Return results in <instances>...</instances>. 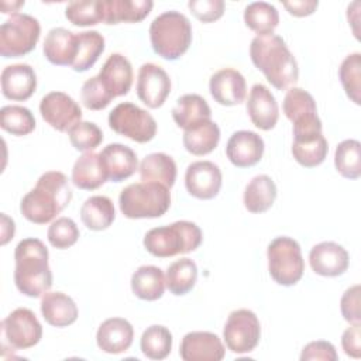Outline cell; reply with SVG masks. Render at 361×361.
I'll return each mask as SVG.
<instances>
[{
    "label": "cell",
    "mask_w": 361,
    "mask_h": 361,
    "mask_svg": "<svg viewBox=\"0 0 361 361\" xmlns=\"http://www.w3.org/2000/svg\"><path fill=\"white\" fill-rule=\"evenodd\" d=\"M149 41L154 52L166 61L180 58L192 44L189 18L175 10L157 16L149 25Z\"/></svg>",
    "instance_id": "cell-4"
},
{
    "label": "cell",
    "mask_w": 361,
    "mask_h": 361,
    "mask_svg": "<svg viewBox=\"0 0 361 361\" xmlns=\"http://www.w3.org/2000/svg\"><path fill=\"white\" fill-rule=\"evenodd\" d=\"M329 152V144L323 134L306 138L300 141H293L292 144V155L298 164L305 168H314L320 165Z\"/></svg>",
    "instance_id": "cell-41"
},
{
    "label": "cell",
    "mask_w": 361,
    "mask_h": 361,
    "mask_svg": "<svg viewBox=\"0 0 361 361\" xmlns=\"http://www.w3.org/2000/svg\"><path fill=\"white\" fill-rule=\"evenodd\" d=\"M182 141L185 149L192 155H207L219 145L220 128L213 120H207L190 130H186Z\"/></svg>",
    "instance_id": "cell-34"
},
{
    "label": "cell",
    "mask_w": 361,
    "mask_h": 361,
    "mask_svg": "<svg viewBox=\"0 0 361 361\" xmlns=\"http://www.w3.org/2000/svg\"><path fill=\"white\" fill-rule=\"evenodd\" d=\"M171 93L168 73L155 63L141 65L137 76V96L149 109L161 107Z\"/></svg>",
    "instance_id": "cell-14"
},
{
    "label": "cell",
    "mask_w": 361,
    "mask_h": 361,
    "mask_svg": "<svg viewBox=\"0 0 361 361\" xmlns=\"http://www.w3.org/2000/svg\"><path fill=\"white\" fill-rule=\"evenodd\" d=\"M264 140L254 131H235L227 141L226 155L237 168H250L258 164L264 154Z\"/></svg>",
    "instance_id": "cell-18"
},
{
    "label": "cell",
    "mask_w": 361,
    "mask_h": 361,
    "mask_svg": "<svg viewBox=\"0 0 361 361\" xmlns=\"http://www.w3.org/2000/svg\"><path fill=\"white\" fill-rule=\"evenodd\" d=\"M203 240L202 230L197 224L179 220L169 226L155 227L144 235L145 250L158 258H169L179 254L195 251Z\"/></svg>",
    "instance_id": "cell-5"
},
{
    "label": "cell",
    "mask_w": 361,
    "mask_h": 361,
    "mask_svg": "<svg viewBox=\"0 0 361 361\" xmlns=\"http://www.w3.org/2000/svg\"><path fill=\"white\" fill-rule=\"evenodd\" d=\"M80 219L89 230L102 231L109 228L116 219L111 199L102 195L87 197L80 207Z\"/></svg>",
    "instance_id": "cell-33"
},
{
    "label": "cell",
    "mask_w": 361,
    "mask_h": 361,
    "mask_svg": "<svg viewBox=\"0 0 361 361\" xmlns=\"http://www.w3.org/2000/svg\"><path fill=\"white\" fill-rule=\"evenodd\" d=\"M149 0H104V24L140 23L152 10Z\"/></svg>",
    "instance_id": "cell-29"
},
{
    "label": "cell",
    "mask_w": 361,
    "mask_h": 361,
    "mask_svg": "<svg viewBox=\"0 0 361 361\" xmlns=\"http://www.w3.org/2000/svg\"><path fill=\"white\" fill-rule=\"evenodd\" d=\"M307 360H323V361H337L338 355L336 347L330 341L317 340L306 344L300 354V361Z\"/></svg>",
    "instance_id": "cell-49"
},
{
    "label": "cell",
    "mask_w": 361,
    "mask_h": 361,
    "mask_svg": "<svg viewBox=\"0 0 361 361\" xmlns=\"http://www.w3.org/2000/svg\"><path fill=\"white\" fill-rule=\"evenodd\" d=\"M100 158L107 175V180L121 182L128 179L138 169V159L135 152L123 144L113 142L104 147Z\"/></svg>",
    "instance_id": "cell-24"
},
{
    "label": "cell",
    "mask_w": 361,
    "mask_h": 361,
    "mask_svg": "<svg viewBox=\"0 0 361 361\" xmlns=\"http://www.w3.org/2000/svg\"><path fill=\"white\" fill-rule=\"evenodd\" d=\"M244 23L255 34L269 35L278 27L279 14L271 3L254 1L244 10Z\"/></svg>",
    "instance_id": "cell-36"
},
{
    "label": "cell",
    "mask_w": 361,
    "mask_h": 361,
    "mask_svg": "<svg viewBox=\"0 0 361 361\" xmlns=\"http://www.w3.org/2000/svg\"><path fill=\"white\" fill-rule=\"evenodd\" d=\"M110 128L135 142H148L157 134L155 118L134 103L124 102L117 104L109 114Z\"/></svg>",
    "instance_id": "cell-10"
},
{
    "label": "cell",
    "mask_w": 361,
    "mask_h": 361,
    "mask_svg": "<svg viewBox=\"0 0 361 361\" xmlns=\"http://www.w3.org/2000/svg\"><path fill=\"white\" fill-rule=\"evenodd\" d=\"M361 324H351V327L345 329L341 336V347L345 355L351 358L361 357Z\"/></svg>",
    "instance_id": "cell-50"
},
{
    "label": "cell",
    "mask_w": 361,
    "mask_h": 361,
    "mask_svg": "<svg viewBox=\"0 0 361 361\" xmlns=\"http://www.w3.org/2000/svg\"><path fill=\"white\" fill-rule=\"evenodd\" d=\"M72 147L82 152L94 151L103 141V133L92 121H79L68 131Z\"/></svg>",
    "instance_id": "cell-44"
},
{
    "label": "cell",
    "mask_w": 361,
    "mask_h": 361,
    "mask_svg": "<svg viewBox=\"0 0 361 361\" xmlns=\"http://www.w3.org/2000/svg\"><path fill=\"white\" fill-rule=\"evenodd\" d=\"M268 271L271 278L282 286L298 283L305 272V261L296 240L281 235L274 238L267 250Z\"/></svg>",
    "instance_id": "cell-7"
},
{
    "label": "cell",
    "mask_w": 361,
    "mask_h": 361,
    "mask_svg": "<svg viewBox=\"0 0 361 361\" xmlns=\"http://www.w3.org/2000/svg\"><path fill=\"white\" fill-rule=\"evenodd\" d=\"M221 171L210 161L192 162L185 173V186L196 199L209 200L219 195L221 188Z\"/></svg>",
    "instance_id": "cell-15"
},
{
    "label": "cell",
    "mask_w": 361,
    "mask_h": 361,
    "mask_svg": "<svg viewBox=\"0 0 361 361\" xmlns=\"http://www.w3.org/2000/svg\"><path fill=\"white\" fill-rule=\"evenodd\" d=\"M338 78L345 94L355 104L361 103V54L354 52L344 58L338 68Z\"/></svg>",
    "instance_id": "cell-43"
},
{
    "label": "cell",
    "mask_w": 361,
    "mask_h": 361,
    "mask_svg": "<svg viewBox=\"0 0 361 361\" xmlns=\"http://www.w3.org/2000/svg\"><path fill=\"white\" fill-rule=\"evenodd\" d=\"M340 310L345 322L350 324H361L360 285H353L343 293L340 300Z\"/></svg>",
    "instance_id": "cell-48"
},
{
    "label": "cell",
    "mask_w": 361,
    "mask_h": 361,
    "mask_svg": "<svg viewBox=\"0 0 361 361\" xmlns=\"http://www.w3.org/2000/svg\"><path fill=\"white\" fill-rule=\"evenodd\" d=\"M23 6H24V1H16V3H11V4L8 1H1V13H4V14H10V13L18 14L17 11Z\"/></svg>",
    "instance_id": "cell-53"
},
{
    "label": "cell",
    "mask_w": 361,
    "mask_h": 361,
    "mask_svg": "<svg viewBox=\"0 0 361 361\" xmlns=\"http://www.w3.org/2000/svg\"><path fill=\"white\" fill-rule=\"evenodd\" d=\"M107 180L100 154L83 152L73 164L72 183L83 190L99 189Z\"/></svg>",
    "instance_id": "cell-27"
},
{
    "label": "cell",
    "mask_w": 361,
    "mask_h": 361,
    "mask_svg": "<svg viewBox=\"0 0 361 361\" xmlns=\"http://www.w3.org/2000/svg\"><path fill=\"white\" fill-rule=\"evenodd\" d=\"M309 264L317 275L338 276L348 269L350 255L343 245L334 241H323L310 250Z\"/></svg>",
    "instance_id": "cell-17"
},
{
    "label": "cell",
    "mask_w": 361,
    "mask_h": 361,
    "mask_svg": "<svg viewBox=\"0 0 361 361\" xmlns=\"http://www.w3.org/2000/svg\"><path fill=\"white\" fill-rule=\"evenodd\" d=\"M72 189L68 178L59 171L42 173L37 185L21 199V214L34 224L52 221L71 202Z\"/></svg>",
    "instance_id": "cell-2"
},
{
    "label": "cell",
    "mask_w": 361,
    "mask_h": 361,
    "mask_svg": "<svg viewBox=\"0 0 361 361\" xmlns=\"http://www.w3.org/2000/svg\"><path fill=\"white\" fill-rule=\"evenodd\" d=\"M41 314L54 327H68L78 319L75 300L62 292H45L41 299Z\"/></svg>",
    "instance_id": "cell-26"
},
{
    "label": "cell",
    "mask_w": 361,
    "mask_h": 361,
    "mask_svg": "<svg viewBox=\"0 0 361 361\" xmlns=\"http://www.w3.org/2000/svg\"><path fill=\"white\" fill-rule=\"evenodd\" d=\"M172 118L178 127L190 130L203 121L212 120V110L207 102L199 94H183L172 109Z\"/></svg>",
    "instance_id": "cell-28"
},
{
    "label": "cell",
    "mask_w": 361,
    "mask_h": 361,
    "mask_svg": "<svg viewBox=\"0 0 361 361\" xmlns=\"http://www.w3.org/2000/svg\"><path fill=\"white\" fill-rule=\"evenodd\" d=\"M250 56L257 69L278 90L293 87L299 68L285 39L276 34L257 35L250 45Z\"/></svg>",
    "instance_id": "cell-1"
},
{
    "label": "cell",
    "mask_w": 361,
    "mask_h": 361,
    "mask_svg": "<svg viewBox=\"0 0 361 361\" xmlns=\"http://www.w3.org/2000/svg\"><path fill=\"white\" fill-rule=\"evenodd\" d=\"M209 90L214 102L221 106H235L244 102L247 83L244 76L233 68L214 72L209 82Z\"/></svg>",
    "instance_id": "cell-19"
},
{
    "label": "cell",
    "mask_w": 361,
    "mask_h": 361,
    "mask_svg": "<svg viewBox=\"0 0 361 361\" xmlns=\"http://www.w3.org/2000/svg\"><path fill=\"white\" fill-rule=\"evenodd\" d=\"M16 226L14 221L7 217L4 213H1V245H6L14 235Z\"/></svg>",
    "instance_id": "cell-52"
},
{
    "label": "cell",
    "mask_w": 361,
    "mask_h": 361,
    "mask_svg": "<svg viewBox=\"0 0 361 361\" xmlns=\"http://www.w3.org/2000/svg\"><path fill=\"white\" fill-rule=\"evenodd\" d=\"M0 127L11 135L24 137L35 130V117L24 106H4L0 110Z\"/></svg>",
    "instance_id": "cell-40"
},
{
    "label": "cell",
    "mask_w": 361,
    "mask_h": 361,
    "mask_svg": "<svg viewBox=\"0 0 361 361\" xmlns=\"http://www.w3.org/2000/svg\"><path fill=\"white\" fill-rule=\"evenodd\" d=\"M3 338L14 350L37 345L42 337V326L32 310L17 307L1 322Z\"/></svg>",
    "instance_id": "cell-12"
},
{
    "label": "cell",
    "mask_w": 361,
    "mask_h": 361,
    "mask_svg": "<svg viewBox=\"0 0 361 361\" xmlns=\"http://www.w3.org/2000/svg\"><path fill=\"white\" fill-rule=\"evenodd\" d=\"M134 338L131 323L123 317H110L104 320L96 333L97 347L107 354H120L127 351Z\"/></svg>",
    "instance_id": "cell-22"
},
{
    "label": "cell",
    "mask_w": 361,
    "mask_h": 361,
    "mask_svg": "<svg viewBox=\"0 0 361 361\" xmlns=\"http://www.w3.org/2000/svg\"><path fill=\"white\" fill-rule=\"evenodd\" d=\"M334 166L347 179L361 176V144L357 140L341 141L334 152Z\"/></svg>",
    "instance_id": "cell-39"
},
{
    "label": "cell",
    "mask_w": 361,
    "mask_h": 361,
    "mask_svg": "<svg viewBox=\"0 0 361 361\" xmlns=\"http://www.w3.org/2000/svg\"><path fill=\"white\" fill-rule=\"evenodd\" d=\"M48 248L38 238L21 240L14 251V283L28 298H39L52 286Z\"/></svg>",
    "instance_id": "cell-3"
},
{
    "label": "cell",
    "mask_w": 361,
    "mask_h": 361,
    "mask_svg": "<svg viewBox=\"0 0 361 361\" xmlns=\"http://www.w3.org/2000/svg\"><path fill=\"white\" fill-rule=\"evenodd\" d=\"M188 7L192 14L202 23L217 21L224 13L223 0H190Z\"/></svg>",
    "instance_id": "cell-47"
},
{
    "label": "cell",
    "mask_w": 361,
    "mask_h": 361,
    "mask_svg": "<svg viewBox=\"0 0 361 361\" xmlns=\"http://www.w3.org/2000/svg\"><path fill=\"white\" fill-rule=\"evenodd\" d=\"M224 354L220 337L210 331H190L180 341L179 355L183 361H220Z\"/></svg>",
    "instance_id": "cell-16"
},
{
    "label": "cell",
    "mask_w": 361,
    "mask_h": 361,
    "mask_svg": "<svg viewBox=\"0 0 361 361\" xmlns=\"http://www.w3.org/2000/svg\"><path fill=\"white\" fill-rule=\"evenodd\" d=\"M41 34V25L30 14H13L0 27V54L3 58H18L31 52Z\"/></svg>",
    "instance_id": "cell-9"
},
{
    "label": "cell",
    "mask_w": 361,
    "mask_h": 361,
    "mask_svg": "<svg viewBox=\"0 0 361 361\" xmlns=\"http://www.w3.org/2000/svg\"><path fill=\"white\" fill-rule=\"evenodd\" d=\"M97 78L113 99L126 96L133 85L131 63L124 55L111 54L103 63Z\"/></svg>",
    "instance_id": "cell-23"
},
{
    "label": "cell",
    "mask_w": 361,
    "mask_h": 361,
    "mask_svg": "<svg viewBox=\"0 0 361 361\" xmlns=\"http://www.w3.org/2000/svg\"><path fill=\"white\" fill-rule=\"evenodd\" d=\"M197 281V267L190 258H180L172 262L165 275V285L175 296L189 293Z\"/></svg>",
    "instance_id": "cell-35"
},
{
    "label": "cell",
    "mask_w": 361,
    "mask_h": 361,
    "mask_svg": "<svg viewBox=\"0 0 361 361\" xmlns=\"http://www.w3.org/2000/svg\"><path fill=\"white\" fill-rule=\"evenodd\" d=\"M82 103L89 110H103L106 109L110 102L113 100V96L104 89L100 79L97 76L89 78L83 86H82Z\"/></svg>",
    "instance_id": "cell-46"
},
{
    "label": "cell",
    "mask_w": 361,
    "mask_h": 361,
    "mask_svg": "<svg viewBox=\"0 0 361 361\" xmlns=\"http://www.w3.org/2000/svg\"><path fill=\"white\" fill-rule=\"evenodd\" d=\"M78 49L72 63V69L76 72H85L90 69L104 51V38L97 31H83L76 34Z\"/></svg>",
    "instance_id": "cell-37"
},
{
    "label": "cell",
    "mask_w": 361,
    "mask_h": 361,
    "mask_svg": "<svg viewBox=\"0 0 361 361\" xmlns=\"http://www.w3.org/2000/svg\"><path fill=\"white\" fill-rule=\"evenodd\" d=\"M39 113L42 118L59 133H68L76 123L82 121L79 104L63 92L45 94L39 103Z\"/></svg>",
    "instance_id": "cell-13"
},
{
    "label": "cell",
    "mask_w": 361,
    "mask_h": 361,
    "mask_svg": "<svg viewBox=\"0 0 361 361\" xmlns=\"http://www.w3.org/2000/svg\"><path fill=\"white\" fill-rule=\"evenodd\" d=\"M243 199L250 213H264L272 207L276 199V185L268 175H257L247 183Z\"/></svg>",
    "instance_id": "cell-30"
},
{
    "label": "cell",
    "mask_w": 361,
    "mask_h": 361,
    "mask_svg": "<svg viewBox=\"0 0 361 361\" xmlns=\"http://www.w3.org/2000/svg\"><path fill=\"white\" fill-rule=\"evenodd\" d=\"M140 347L149 360H164L172 350V333L161 324L147 327L141 336Z\"/></svg>",
    "instance_id": "cell-38"
},
{
    "label": "cell",
    "mask_w": 361,
    "mask_h": 361,
    "mask_svg": "<svg viewBox=\"0 0 361 361\" xmlns=\"http://www.w3.org/2000/svg\"><path fill=\"white\" fill-rule=\"evenodd\" d=\"M283 113L293 124V141L313 138L322 134V121L317 116V107L313 96L300 89L290 87L282 103Z\"/></svg>",
    "instance_id": "cell-8"
},
{
    "label": "cell",
    "mask_w": 361,
    "mask_h": 361,
    "mask_svg": "<svg viewBox=\"0 0 361 361\" xmlns=\"http://www.w3.org/2000/svg\"><path fill=\"white\" fill-rule=\"evenodd\" d=\"M118 204L127 219H157L171 206L169 188L158 182L131 183L120 192Z\"/></svg>",
    "instance_id": "cell-6"
},
{
    "label": "cell",
    "mask_w": 361,
    "mask_h": 361,
    "mask_svg": "<svg viewBox=\"0 0 361 361\" xmlns=\"http://www.w3.org/2000/svg\"><path fill=\"white\" fill-rule=\"evenodd\" d=\"M1 93L14 102L28 100L37 89V75L27 63L8 65L1 72Z\"/></svg>",
    "instance_id": "cell-21"
},
{
    "label": "cell",
    "mask_w": 361,
    "mask_h": 361,
    "mask_svg": "<svg viewBox=\"0 0 361 361\" xmlns=\"http://www.w3.org/2000/svg\"><path fill=\"white\" fill-rule=\"evenodd\" d=\"M65 17L78 27H90L104 21V0L71 1L65 8Z\"/></svg>",
    "instance_id": "cell-42"
},
{
    "label": "cell",
    "mask_w": 361,
    "mask_h": 361,
    "mask_svg": "<svg viewBox=\"0 0 361 361\" xmlns=\"http://www.w3.org/2000/svg\"><path fill=\"white\" fill-rule=\"evenodd\" d=\"M78 49V38L72 31L58 27L49 30L44 39V55L58 66H72Z\"/></svg>",
    "instance_id": "cell-25"
},
{
    "label": "cell",
    "mask_w": 361,
    "mask_h": 361,
    "mask_svg": "<svg viewBox=\"0 0 361 361\" xmlns=\"http://www.w3.org/2000/svg\"><path fill=\"white\" fill-rule=\"evenodd\" d=\"M223 338L231 353H251L261 338V324L257 314L248 309L233 310L226 320Z\"/></svg>",
    "instance_id": "cell-11"
},
{
    "label": "cell",
    "mask_w": 361,
    "mask_h": 361,
    "mask_svg": "<svg viewBox=\"0 0 361 361\" xmlns=\"http://www.w3.org/2000/svg\"><path fill=\"white\" fill-rule=\"evenodd\" d=\"M283 7L289 14L295 17H306L316 11L319 1L317 0H298V1H283Z\"/></svg>",
    "instance_id": "cell-51"
},
{
    "label": "cell",
    "mask_w": 361,
    "mask_h": 361,
    "mask_svg": "<svg viewBox=\"0 0 361 361\" xmlns=\"http://www.w3.org/2000/svg\"><path fill=\"white\" fill-rule=\"evenodd\" d=\"M140 176L144 182H158L172 188L176 180V164L172 157L164 152H152L140 164Z\"/></svg>",
    "instance_id": "cell-32"
},
{
    "label": "cell",
    "mask_w": 361,
    "mask_h": 361,
    "mask_svg": "<svg viewBox=\"0 0 361 361\" xmlns=\"http://www.w3.org/2000/svg\"><path fill=\"white\" fill-rule=\"evenodd\" d=\"M165 275L155 265H142L131 275V290L142 300H157L165 292Z\"/></svg>",
    "instance_id": "cell-31"
},
{
    "label": "cell",
    "mask_w": 361,
    "mask_h": 361,
    "mask_svg": "<svg viewBox=\"0 0 361 361\" xmlns=\"http://www.w3.org/2000/svg\"><path fill=\"white\" fill-rule=\"evenodd\" d=\"M48 241L58 250H66L76 244L79 240V228L76 223L69 217H59L48 227Z\"/></svg>",
    "instance_id": "cell-45"
},
{
    "label": "cell",
    "mask_w": 361,
    "mask_h": 361,
    "mask_svg": "<svg viewBox=\"0 0 361 361\" xmlns=\"http://www.w3.org/2000/svg\"><path fill=\"white\" fill-rule=\"evenodd\" d=\"M247 113L251 123L259 130L268 131L276 126L279 117L278 103L265 85L255 83L251 87L247 100Z\"/></svg>",
    "instance_id": "cell-20"
}]
</instances>
